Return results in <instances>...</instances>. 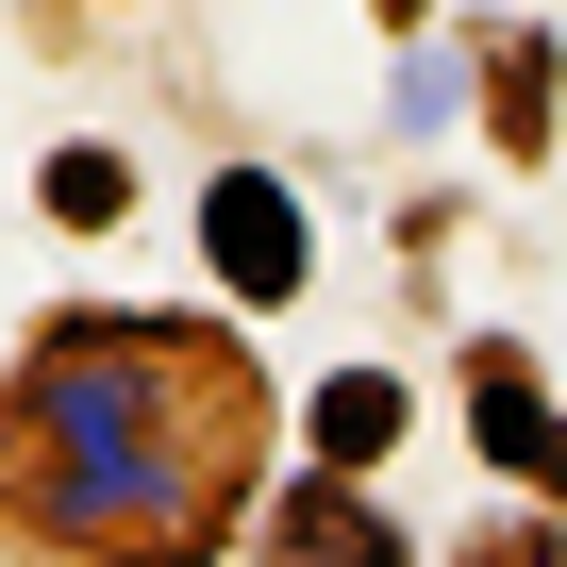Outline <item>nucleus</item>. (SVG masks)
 Instances as JSON below:
<instances>
[{
  "instance_id": "obj_1",
  "label": "nucleus",
  "mask_w": 567,
  "mask_h": 567,
  "mask_svg": "<svg viewBox=\"0 0 567 567\" xmlns=\"http://www.w3.org/2000/svg\"><path fill=\"white\" fill-rule=\"evenodd\" d=\"M134 334H151V318L68 334V351L34 368V467H51V501L101 517V534H167V517L200 501V467H217V401H184Z\"/></svg>"
},
{
  "instance_id": "obj_2",
  "label": "nucleus",
  "mask_w": 567,
  "mask_h": 567,
  "mask_svg": "<svg viewBox=\"0 0 567 567\" xmlns=\"http://www.w3.org/2000/svg\"><path fill=\"white\" fill-rule=\"evenodd\" d=\"M217 267L250 284V301H284V284H301V217H284V184H217Z\"/></svg>"
},
{
  "instance_id": "obj_3",
  "label": "nucleus",
  "mask_w": 567,
  "mask_h": 567,
  "mask_svg": "<svg viewBox=\"0 0 567 567\" xmlns=\"http://www.w3.org/2000/svg\"><path fill=\"white\" fill-rule=\"evenodd\" d=\"M384 434H401V401H384V384H334V401H318V451H334V467H368Z\"/></svg>"
},
{
  "instance_id": "obj_4",
  "label": "nucleus",
  "mask_w": 567,
  "mask_h": 567,
  "mask_svg": "<svg viewBox=\"0 0 567 567\" xmlns=\"http://www.w3.org/2000/svg\"><path fill=\"white\" fill-rule=\"evenodd\" d=\"M117 200H134L117 151H68V167H51V217H117Z\"/></svg>"
}]
</instances>
